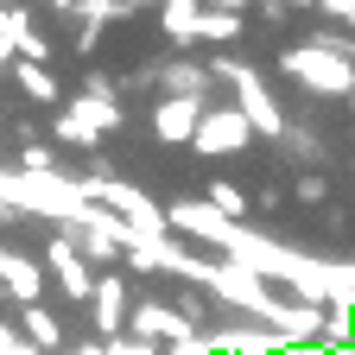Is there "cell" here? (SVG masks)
Here are the masks:
<instances>
[{
    "mask_svg": "<svg viewBox=\"0 0 355 355\" xmlns=\"http://www.w3.org/2000/svg\"><path fill=\"white\" fill-rule=\"evenodd\" d=\"M324 191H330V184H324L318 171H304L298 184H292V197H298V203H324Z\"/></svg>",
    "mask_w": 355,
    "mask_h": 355,
    "instance_id": "cell-15",
    "label": "cell"
},
{
    "mask_svg": "<svg viewBox=\"0 0 355 355\" xmlns=\"http://www.w3.org/2000/svg\"><path fill=\"white\" fill-rule=\"evenodd\" d=\"M114 121H121V108H114V96H108V83H102V76H89V96L58 121V140H70V146H96V140H102V127L114 133Z\"/></svg>",
    "mask_w": 355,
    "mask_h": 355,
    "instance_id": "cell-1",
    "label": "cell"
},
{
    "mask_svg": "<svg viewBox=\"0 0 355 355\" xmlns=\"http://www.w3.org/2000/svg\"><path fill=\"white\" fill-rule=\"evenodd\" d=\"M89 304H96V330H102V343H114V336H127V279H96V292H89Z\"/></svg>",
    "mask_w": 355,
    "mask_h": 355,
    "instance_id": "cell-6",
    "label": "cell"
},
{
    "mask_svg": "<svg viewBox=\"0 0 355 355\" xmlns=\"http://www.w3.org/2000/svg\"><path fill=\"white\" fill-rule=\"evenodd\" d=\"M203 38H216V44L241 38V13L235 7H203Z\"/></svg>",
    "mask_w": 355,
    "mask_h": 355,
    "instance_id": "cell-11",
    "label": "cell"
},
{
    "mask_svg": "<svg viewBox=\"0 0 355 355\" xmlns=\"http://www.w3.org/2000/svg\"><path fill=\"white\" fill-rule=\"evenodd\" d=\"M330 13H336V19H355V7H330Z\"/></svg>",
    "mask_w": 355,
    "mask_h": 355,
    "instance_id": "cell-17",
    "label": "cell"
},
{
    "mask_svg": "<svg viewBox=\"0 0 355 355\" xmlns=\"http://www.w3.org/2000/svg\"><path fill=\"white\" fill-rule=\"evenodd\" d=\"M159 76H165V89H171V96H197L209 70H197V64H184V58H178V64H165Z\"/></svg>",
    "mask_w": 355,
    "mask_h": 355,
    "instance_id": "cell-12",
    "label": "cell"
},
{
    "mask_svg": "<svg viewBox=\"0 0 355 355\" xmlns=\"http://www.w3.org/2000/svg\"><path fill=\"white\" fill-rule=\"evenodd\" d=\"M102 355H159V349L140 343V336H114V343H102Z\"/></svg>",
    "mask_w": 355,
    "mask_h": 355,
    "instance_id": "cell-16",
    "label": "cell"
},
{
    "mask_svg": "<svg viewBox=\"0 0 355 355\" xmlns=\"http://www.w3.org/2000/svg\"><path fill=\"white\" fill-rule=\"evenodd\" d=\"M165 222H171V229H184L191 241H209V248H222V254H229V235H235V222H222L209 203H178Z\"/></svg>",
    "mask_w": 355,
    "mask_h": 355,
    "instance_id": "cell-5",
    "label": "cell"
},
{
    "mask_svg": "<svg viewBox=\"0 0 355 355\" xmlns=\"http://www.w3.org/2000/svg\"><path fill=\"white\" fill-rule=\"evenodd\" d=\"M19 89H26L32 102H58V83H51L44 64H19Z\"/></svg>",
    "mask_w": 355,
    "mask_h": 355,
    "instance_id": "cell-13",
    "label": "cell"
},
{
    "mask_svg": "<svg viewBox=\"0 0 355 355\" xmlns=\"http://www.w3.org/2000/svg\"><path fill=\"white\" fill-rule=\"evenodd\" d=\"M127 336H140V343H153V349H159V343L178 349V343H191V336H203V330H191L171 304H133V311H127Z\"/></svg>",
    "mask_w": 355,
    "mask_h": 355,
    "instance_id": "cell-3",
    "label": "cell"
},
{
    "mask_svg": "<svg viewBox=\"0 0 355 355\" xmlns=\"http://www.w3.org/2000/svg\"><path fill=\"white\" fill-rule=\"evenodd\" d=\"M44 260H51V273H58V286L70 292V298H89V292H96V273H89V266H83V254L58 235L51 248H44Z\"/></svg>",
    "mask_w": 355,
    "mask_h": 355,
    "instance_id": "cell-8",
    "label": "cell"
},
{
    "mask_svg": "<svg viewBox=\"0 0 355 355\" xmlns=\"http://www.w3.org/2000/svg\"><path fill=\"white\" fill-rule=\"evenodd\" d=\"M286 70L304 83V89H318V96H355V64H343V58H330V51H292L286 58Z\"/></svg>",
    "mask_w": 355,
    "mask_h": 355,
    "instance_id": "cell-2",
    "label": "cell"
},
{
    "mask_svg": "<svg viewBox=\"0 0 355 355\" xmlns=\"http://www.w3.org/2000/svg\"><path fill=\"white\" fill-rule=\"evenodd\" d=\"M159 26H165L178 44H184V38H203V7H165Z\"/></svg>",
    "mask_w": 355,
    "mask_h": 355,
    "instance_id": "cell-9",
    "label": "cell"
},
{
    "mask_svg": "<svg viewBox=\"0 0 355 355\" xmlns=\"http://www.w3.org/2000/svg\"><path fill=\"white\" fill-rule=\"evenodd\" d=\"M209 209H216V216H222V222H235V216H241V209H248V197H241V191H235V184H222V178H216V184H209Z\"/></svg>",
    "mask_w": 355,
    "mask_h": 355,
    "instance_id": "cell-14",
    "label": "cell"
},
{
    "mask_svg": "<svg viewBox=\"0 0 355 355\" xmlns=\"http://www.w3.org/2000/svg\"><path fill=\"white\" fill-rule=\"evenodd\" d=\"M26 330H32V349H51V355H58V343H64V324L51 318V311H38V304H32V311H26Z\"/></svg>",
    "mask_w": 355,
    "mask_h": 355,
    "instance_id": "cell-10",
    "label": "cell"
},
{
    "mask_svg": "<svg viewBox=\"0 0 355 355\" xmlns=\"http://www.w3.org/2000/svg\"><path fill=\"white\" fill-rule=\"evenodd\" d=\"M254 140V127H248V114L241 108H209L203 121H197V153H241Z\"/></svg>",
    "mask_w": 355,
    "mask_h": 355,
    "instance_id": "cell-4",
    "label": "cell"
},
{
    "mask_svg": "<svg viewBox=\"0 0 355 355\" xmlns=\"http://www.w3.org/2000/svg\"><path fill=\"white\" fill-rule=\"evenodd\" d=\"M349 108H355V96H349Z\"/></svg>",
    "mask_w": 355,
    "mask_h": 355,
    "instance_id": "cell-18",
    "label": "cell"
},
{
    "mask_svg": "<svg viewBox=\"0 0 355 355\" xmlns=\"http://www.w3.org/2000/svg\"><path fill=\"white\" fill-rule=\"evenodd\" d=\"M197 121H203V102H197V96H171V102L153 108V133H159V140H171V146L197 140Z\"/></svg>",
    "mask_w": 355,
    "mask_h": 355,
    "instance_id": "cell-7",
    "label": "cell"
}]
</instances>
